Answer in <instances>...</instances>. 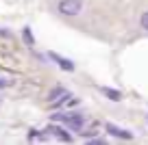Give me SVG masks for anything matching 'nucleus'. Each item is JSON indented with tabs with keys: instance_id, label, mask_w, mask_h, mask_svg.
Returning a JSON list of instances; mask_svg holds the SVG:
<instances>
[{
	"instance_id": "9d476101",
	"label": "nucleus",
	"mask_w": 148,
	"mask_h": 145,
	"mask_svg": "<svg viewBox=\"0 0 148 145\" xmlns=\"http://www.w3.org/2000/svg\"><path fill=\"white\" fill-rule=\"evenodd\" d=\"M9 85H11L9 78H0V89H5V87H9Z\"/></svg>"
},
{
	"instance_id": "f257e3e1",
	"label": "nucleus",
	"mask_w": 148,
	"mask_h": 145,
	"mask_svg": "<svg viewBox=\"0 0 148 145\" xmlns=\"http://www.w3.org/2000/svg\"><path fill=\"white\" fill-rule=\"evenodd\" d=\"M52 119L65 123L70 130H81L83 123H85V117H83V115H79V113H55V115H52Z\"/></svg>"
},
{
	"instance_id": "423d86ee",
	"label": "nucleus",
	"mask_w": 148,
	"mask_h": 145,
	"mask_svg": "<svg viewBox=\"0 0 148 145\" xmlns=\"http://www.w3.org/2000/svg\"><path fill=\"white\" fill-rule=\"evenodd\" d=\"M100 91H102V95H107V98H109V100H113V102H120V100H122V93H120V91H116V89L100 87Z\"/></svg>"
},
{
	"instance_id": "7ed1b4c3",
	"label": "nucleus",
	"mask_w": 148,
	"mask_h": 145,
	"mask_svg": "<svg viewBox=\"0 0 148 145\" xmlns=\"http://www.w3.org/2000/svg\"><path fill=\"white\" fill-rule=\"evenodd\" d=\"M107 132H109L111 136H116V139H126V141L133 139V134H131L129 130H124V128H118V126H113V123H107Z\"/></svg>"
},
{
	"instance_id": "6e6552de",
	"label": "nucleus",
	"mask_w": 148,
	"mask_h": 145,
	"mask_svg": "<svg viewBox=\"0 0 148 145\" xmlns=\"http://www.w3.org/2000/svg\"><path fill=\"white\" fill-rule=\"evenodd\" d=\"M39 139H44V136H42V132L31 130V134H28V141H39Z\"/></svg>"
},
{
	"instance_id": "39448f33",
	"label": "nucleus",
	"mask_w": 148,
	"mask_h": 145,
	"mask_svg": "<svg viewBox=\"0 0 148 145\" xmlns=\"http://www.w3.org/2000/svg\"><path fill=\"white\" fill-rule=\"evenodd\" d=\"M48 134H55L59 141H65V143L72 141V136L68 134V130H63V128H59V126H48Z\"/></svg>"
},
{
	"instance_id": "20e7f679",
	"label": "nucleus",
	"mask_w": 148,
	"mask_h": 145,
	"mask_svg": "<svg viewBox=\"0 0 148 145\" xmlns=\"http://www.w3.org/2000/svg\"><path fill=\"white\" fill-rule=\"evenodd\" d=\"M48 56H50V61H55V63L59 65L61 69H65V72H74V63H72V61H68V59H63V56H59L57 52H50Z\"/></svg>"
},
{
	"instance_id": "0eeeda50",
	"label": "nucleus",
	"mask_w": 148,
	"mask_h": 145,
	"mask_svg": "<svg viewBox=\"0 0 148 145\" xmlns=\"http://www.w3.org/2000/svg\"><path fill=\"white\" fill-rule=\"evenodd\" d=\"M22 37H24V41H26V45H31V48H33V43H35V39H33V35H31V28H24V30H22Z\"/></svg>"
},
{
	"instance_id": "f03ea898",
	"label": "nucleus",
	"mask_w": 148,
	"mask_h": 145,
	"mask_svg": "<svg viewBox=\"0 0 148 145\" xmlns=\"http://www.w3.org/2000/svg\"><path fill=\"white\" fill-rule=\"evenodd\" d=\"M83 9V0H61L59 2V13L63 15H79Z\"/></svg>"
},
{
	"instance_id": "1a4fd4ad",
	"label": "nucleus",
	"mask_w": 148,
	"mask_h": 145,
	"mask_svg": "<svg viewBox=\"0 0 148 145\" xmlns=\"http://www.w3.org/2000/svg\"><path fill=\"white\" fill-rule=\"evenodd\" d=\"M139 22H142V26L148 30V11H146V13H142V20H139Z\"/></svg>"
}]
</instances>
